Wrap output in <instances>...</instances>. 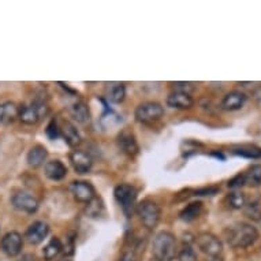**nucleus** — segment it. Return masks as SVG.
Instances as JSON below:
<instances>
[{
  "label": "nucleus",
  "mask_w": 261,
  "mask_h": 261,
  "mask_svg": "<svg viewBox=\"0 0 261 261\" xmlns=\"http://www.w3.org/2000/svg\"><path fill=\"white\" fill-rule=\"evenodd\" d=\"M258 238L256 227L249 223H237L226 230L227 244L234 249H244L253 245Z\"/></svg>",
  "instance_id": "obj_1"
},
{
  "label": "nucleus",
  "mask_w": 261,
  "mask_h": 261,
  "mask_svg": "<svg viewBox=\"0 0 261 261\" xmlns=\"http://www.w3.org/2000/svg\"><path fill=\"white\" fill-rule=\"evenodd\" d=\"M152 253L156 261H172L176 256V240L171 232L160 231L152 241Z\"/></svg>",
  "instance_id": "obj_2"
},
{
  "label": "nucleus",
  "mask_w": 261,
  "mask_h": 261,
  "mask_svg": "<svg viewBox=\"0 0 261 261\" xmlns=\"http://www.w3.org/2000/svg\"><path fill=\"white\" fill-rule=\"evenodd\" d=\"M136 211H137L138 218H140L141 223L146 228L152 230V228L158 226L159 220H160V215H162V211H160V206L158 205V202L146 198V200L141 201L136 206Z\"/></svg>",
  "instance_id": "obj_3"
},
{
  "label": "nucleus",
  "mask_w": 261,
  "mask_h": 261,
  "mask_svg": "<svg viewBox=\"0 0 261 261\" xmlns=\"http://www.w3.org/2000/svg\"><path fill=\"white\" fill-rule=\"evenodd\" d=\"M47 114V104L41 101V100H35L33 103L23 104L18 110V118H19L22 123L25 124H36Z\"/></svg>",
  "instance_id": "obj_4"
},
{
  "label": "nucleus",
  "mask_w": 261,
  "mask_h": 261,
  "mask_svg": "<svg viewBox=\"0 0 261 261\" xmlns=\"http://www.w3.org/2000/svg\"><path fill=\"white\" fill-rule=\"evenodd\" d=\"M164 115V108L158 101H145L136 108V120L142 124H152L160 120Z\"/></svg>",
  "instance_id": "obj_5"
},
{
  "label": "nucleus",
  "mask_w": 261,
  "mask_h": 261,
  "mask_svg": "<svg viewBox=\"0 0 261 261\" xmlns=\"http://www.w3.org/2000/svg\"><path fill=\"white\" fill-rule=\"evenodd\" d=\"M137 189L128 184L118 185L114 190V196L120 208L123 210L126 215H132L133 210L136 208V201H137Z\"/></svg>",
  "instance_id": "obj_6"
},
{
  "label": "nucleus",
  "mask_w": 261,
  "mask_h": 261,
  "mask_svg": "<svg viewBox=\"0 0 261 261\" xmlns=\"http://www.w3.org/2000/svg\"><path fill=\"white\" fill-rule=\"evenodd\" d=\"M196 244L202 253L211 257H218L223 250L222 241L211 232H201L196 237Z\"/></svg>",
  "instance_id": "obj_7"
},
{
  "label": "nucleus",
  "mask_w": 261,
  "mask_h": 261,
  "mask_svg": "<svg viewBox=\"0 0 261 261\" xmlns=\"http://www.w3.org/2000/svg\"><path fill=\"white\" fill-rule=\"evenodd\" d=\"M70 192L78 202L90 204L96 198V190L92 184L86 180H74L70 185Z\"/></svg>",
  "instance_id": "obj_8"
},
{
  "label": "nucleus",
  "mask_w": 261,
  "mask_h": 261,
  "mask_svg": "<svg viewBox=\"0 0 261 261\" xmlns=\"http://www.w3.org/2000/svg\"><path fill=\"white\" fill-rule=\"evenodd\" d=\"M11 204L18 211L26 212V214H35L39 210V200L28 192L14 193L11 197Z\"/></svg>",
  "instance_id": "obj_9"
},
{
  "label": "nucleus",
  "mask_w": 261,
  "mask_h": 261,
  "mask_svg": "<svg viewBox=\"0 0 261 261\" xmlns=\"http://www.w3.org/2000/svg\"><path fill=\"white\" fill-rule=\"evenodd\" d=\"M118 146L124 154H127L128 158H136L140 152V146L136 140V136L133 132H130L128 128H124L118 136Z\"/></svg>",
  "instance_id": "obj_10"
},
{
  "label": "nucleus",
  "mask_w": 261,
  "mask_h": 261,
  "mask_svg": "<svg viewBox=\"0 0 261 261\" xmlns=\"http://www.w3.org/2000/svg\"><path fill=\"white\" fill-rule=\"evenodd\" d=\"M0 246H2V250H3L9 257L18 256V254L21 253L22 246H23L22 236L17 231L7 232V234L2 238Z\"/></svg>",
  "instance_id": "obj_11"
},
{
  "label": "nucleus",
  "mask_w": 261,
  "mask_h": 261,
  "mask_svg": "<svg viewBox=\"0 0 261 261\" xmlns=\"http://www.w3.org/2000/svg\"><path fill=\"white\" fill-rule=\"evenodd\" d=\"M70 163L71 166L75 170L77 174H86L92 170V166H93V159L89 153H86L84 150H73L70 153Z\"/></svg>",
  "instance_id": "obj_12"
},
{
  "label": "nucleus",
  "mask_w": 261,
  "mask_h": 261,
  "mask_svg": "<svg viewBox=\"0 0 261 261\" xmlns=\"http://www.w3.org/2000/svg\"><path fill=\"white\" fill-rule=\"evenodd\" d=\"M48 232H49V227H48L47 223L39 220V222L32 223L28 227V230L25 232V238L30 245H40L47 238Z\"/></svg>",
  "instance_id": "obj_13"
},
{
  "label": "nucleus",
  "mask_w": 261,
  "mask_h": 261,
  "mask_svg": "<svg viewBox=\"0 0 261 261\" xmlns=\"http://www.w3.org/2000/svg\"><path fill=\"white\" fill-rule=\"evenodd\" d=\"M246 100H248L246 94L242 93V92H238V90H232V92L227 93L223 97L220 107L224 111H237V110H241V108L244 107Z\"/></svg>",
  "instance_id": "obj_14"
},
{
  "label": "nucleus",
  "mask_w": 261,
  "mask_h": 261,
  "mask_svg": "<svg viewBox=\"0 0 261 261\" xmlns=\"http://www.w3.org/2000/svg\"><path fill=\"white\" fill-rule=\"evenodd\" d=\"M194 104V100L190 94L182 92H171L167 96V106L176 110H190Z\"/></svg>",
  "instance_id": "obj_15"
},
{
  "label": "nucleus",
  "mask_w": 261,
  "mask_h": 261,
  "mask_svg": "<svg viewBox=\"0 0 261 261\" xmlns=\"http://www.w3.org/2000/svg\"><path fill=\"white\" fill-rule=\"evenodd\" d=\"M44 172L48 179L62 180L67 175V167L60 160H49L44 166Z\"/></svg>",
  "instance_id": "obj_16"
},
{
  "label": "nucleus",
  "mask_w": 261,
  "mask_h": 261,
  "mask_svg": "<svg viewBox=\"0 0 261 261\" xmlns=\"http://www.w3.org/2000/svg\"><path fill=\"white\" fill-rule=\"evenodd\" d=\"M60 134L63 136L64 141L67 142V145L71 148H75L81 144V134L77 130V127L70 122H64L63 126L60 127Z\"/></svg>",
  "instance_id": "obj_17"
},
{
  "label": "nucleus",
  "mask_w": 261,
  "mask_h": 261,
  "mask_svg": "<svg viewBox=\"0 0 261 261\" xmlns=\"http://www.w3.org/2000/svg\"><path fill=\"white\" fill-rule=\"evenodd\" d=\"M48 152L45 149V146L43 145H35L33 148H30V150L28 152V156H26V160H28V164L30 167L37 168L40 166H43L44 162L47 160Z\"/></svg>",
  "instance_id": "obj_18"
},
{
  "label": "nucleus",
  "mask_w": 261,
  "mask_h": 261,
  "mask_svg": "<svg viewBox=\"0 0 261 261\" xmlns=\"http://www.w3.org/2000/svg\"><path fill=\"white\" fill-rule=\"evenodd\" d=\"M18 110H19V107H17L11 101L0 104V124L7 126V124L13 123L14 120L18 118Z\"/></svg>",
  "instance_id": "obj_19"
},
{
  "label": "nucleus",
  "mask_w": 261,
  "mask_h": 261,
  "mask_svg": "<svg viewBox=\"0 0 261 261\" xmlns=\"http://www.w3.org/2000/svg\"><path fill=\"white\" fill-rule=\"evenodd\" d=\"M70 114L74 119L77 120L78 123L85 124L90 120V112L89 108L84 101H75L70 106Z\"/></svg>",
  "instance_id": "obj_20"
},
{
  "label": "nucleus",
  "mask_w": 261,
  "mask_h": 261,
  "mask_svg": "<svg viewBox=\"0 0 261 261\" xmlns=\"http://www.w3.org/2000/svg\"><path fill=\"white\" fill-rule=\"evenodd\" d=\"M244 214L245 216L250 220L254 222H260L261 220V197L256 196L252 198L250 201H248L244 206Z\"/></svg>",
  "instance_id": "obj_21"
},
{
  "label": "nucleus",
  "mask_w": 261,
  "mask_h": 261,
  "mask_svg": "<svg viewBox=\"0 0 261 261\" xmlns=\"http://www.w3.org/2000/svg\"><path fill=\"white\" fill-rule=\"evenodd\" d=\"M245 185L257 188L261 185V164H253L248 168V171L244 172Z\"/></svg>",
  "instance_id": "obj_22"
},
{
  "label": "nucleus",
  "mask_w": 261,
  "mask_h": 261,
  "mask_svg": "<svg viewBox=\"0 0 261 261\" xmlns=\"http://www.w3.org/2000/svg\"><path fill=\"white\" fill-rule=\"evenodd\" d=\"M62 250H63V245H62L59 238H51V241L45 245L43 254L47 260H54L59 256Z\"/></svg>",
  "instance_id": "obj_23"
},
{
  "label": "nucleus",
  "mask_w": 261,
  "mask_h": 261,
  "mask_svg": "<svg viewBox=\"0 0 261 261\" xmlns=\"http://www.w3.org/2000/svg\"><path fill=\"white\" fill-rule=\"evenodd\" d=\"M201 211V202H192V204H189V205L180 212V219H182L184 222H193V220H196V219L200 216Z\"/></svg>",
  "instance_id": "obj_24"
},
{
  "label": "nucleus",
  "mask_w": 261,
  "mask_h": 261,
  "mask_svg": "<svg viewBox=\"0 0 261 261\" xmlns=\"http://www.w3.org/2000/svg\"><path fill=\"white\" fill-rule=\"evenodd\" d=\"M108 99L111 100L112 103L119 104L122 103L126 97V88L123 84H111L108 86Z\"/></svg>",
  "instance_id": "obj_25"
},
{
  "label": "nucleus",
  "mask_w": 261,
  "mask_h": 261,
  "mask_svg": "<svg viewBox=\"0 0 261 261\" xmlns=\"http://www.w3.org/2000/svg\"><path fill=\"white\" fill-rule=\"evenodd\" d=\"M227 202H228V206L232 210H244L245 204H246V197L240 190H234L227 196Z\"/></svg>",
  "instance_id": "obj_26"
},
{
  "label": "nucleus",
  "mask_w": 261,
  "mask_h": 261,
  "mask_svg": "<svg viewBox=\"0 0 261 261\" xmlns=\"http://www.w3.org/2000/svg\"><path fill=\"white\" fill-rule=\"evenodd\" d=\"M234 154H240L248 159H261V149L254 148V146H246V148H238L232 150Z\"/></svg>",
  "instance_id": "obj_27"
},
{
  "label": "nucleus",
  "mask_w": 261,
  "mask_h": 261,
  "mask_svg": "<svg viewBox=\"0 0 261 261\" xmlns=\"http://www.w3.org/2000/svg\"><path fill=\"white\" fill-rule=\"evenodd\" d=\"M178 261H197V254L192 248V245L185 244L178 252Z\"/></svg>",
  "instance_id": "obj_28"
},
{
  "label": "nucleus",
  "mask_w": 261,
  "mask_h": 261,
  "mask_svg": "<svg viewBox=\"0 0 261 261\" xmlns=\"http://www.w3.org/2000/svg\"><path fill=\"white\" fill-rule=\"evenodd\" d=\"M172 86H174L175 92H182V93L188 94H190L196 89V84H193V82H174Z\"/></svg>",
  "instance_id": "obj_29"
},
{
  "label": "nucleus",
  "mask_w": 261,
  "mask_h": 261,
  "mask_svg": "<svg viewBox=\"0 0 261 261\" xmlns=\"http://www.w3.org/2000/svg\"><path fill=\"white\" fill-rule=\"evenodd\" d=\"M245 186V178H244V174H238L236 175L234 178L228 180V188L234 189V190H238L240 188Z\"/></svg>",
  "instance_id": "obj_30"
},
{
  "label": "nucleus",
  "mask_w": 261,
  "mask_h": 261,
  "mask_svg": "<svg viewBox=\"0 0 261 261\" xmlns=\"http://www.w3.org/2000/svg\"><path fill=\"white\" fill-rule=\"evenodd\" d=\"M60 134V128L56 124V120L52 119L47 127V136L49 138H56Z\"/></svg>",
  "instance_id": "obj_31"
},
{
  "label": "nucleus",
  "mask_w": 261,
  "mask_h": 261,
  "mask_svg": "<svg viewBox=\"0 0 261 261\" xmlns=\"http://www.w3.org/2000/svg\"><path fill=\"white\" fill-rule=\"evenodd\" d=\"M119 261H137V256H136L134 250H127L122 254Z\"/></svg>",
  "instance_id": "obj_32"
},
{
  "label": "nucleus",
  "mask_w": 261,
  "mask_h": 261,
  "mask_svg": "<svg viewBox=\"0 0 261 261\" xmlns=\"http://www.w3.org/2000/svg\"><path fill=\"white\" fill-rule=\"evenodd\" d=\"M58 261H71V260H70V257L63 256V257H62V258H59V260H58Z\"/></svg>",
  "instance_id": "obj_33"
},
{
  "label": "nucleus",
  "mask_w": 261,
  "mask_h": 261,
  "mask_svg": "<svg viewBox=\"0 0 261 261\" xmlns=\"http://www.w3.org/2000/svg\"><path fill=\"white\" fill-rule=\"evenodd\" d=\"M206 261H223L222 258H219V257H212L211 260H206Z\"/></svg>",
  "instance_id": "obj_34"
},
{
  "label": "nucleus",
  "mask_w": 261,
  "mask_h": 261,
  "mask_svg": "<svg viewBox=\"0 0 261 261\" xmlns=\"http://www.w3.org/2000/svg\"><path fill=\"white\" fill-rule=\"evenodd\" d=\"M260 222H261V220H260Z\"/></svg>",
  "instance_id": "obj_35"
}]
</instances>
